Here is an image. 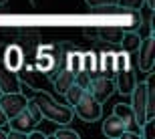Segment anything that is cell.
Instances as JSON below:
<instances>
[{
    "instance_id": "cell-1",
    "label": "cell",
    "mask_w": 155,
    "mask_h": 139,
    "mask_svg": "<svg viewBox=\"0 0 155 139\" xmlns=\"http://www.w3.org/2000/svg\"><path fill=\"white\" fill-rule=\"evenodd\" d=\"M32 101L38 105L42 119H48V121L58 123V125H69V123L73 121V115H75L73 107H67V105H63V103H57L48 93L35 91Z\"/></svg>"
},
{
    "instance_id": "cell-2",
    "label": "cell",
    "mask_w": 155,
    "mask_h": 139,
    "mask_svg": "<svg viewBox=\"0 0 155 139\" xmlns=\"http://www.w3.org/2000/svg\"><path fill=\"white\" fill-rule=\"evenodd\" d=\"M73 111L87 123L97 121V119H101V115H103V107H101V103H99L89 91L83 93V97H81L79 103L73 107Z\"/></svg>"
},
{
    "instance_id": "cell-3",
    "label": "cell",
    "mask_w": 155,
    "mask_h": 139,
    "mask_svg": "<svg viewBox=\"0 0 155 139\" xmlns=\"http://www.w3.org/2000/svg\"><path fill=\"white\" fill-rule=\"evenodd\" d=\"M87 91H89L93 97L99 101V103L103 105L105 101H109L111 95L115 93L113 77H105V75H101V73L91 75V83H89V89H87Z\"/></svg>"
},
{
    "instance_id": "cell-4",
    "label": "cell",
    "mask_w": 155,
    "mask_h": 139,
    "mask_svg": "<svg viewBox=\"0 0 155 139\" xmlns=\"http://www.w3.org/2000/svg\"><path fill=\"white\" fill-rule=\"evenodd\" d=\"M131 109L135 115V123L141 127L147 121V81L137 83L131 91Z\"/></svg>"
},
{
    "instance_id": "cell-5",
    "label": "cell",
    "mask_w": 155,
    "mask_h": 139,
    "mask_svg": "<svg viewBox=\"0 0 155 139\" xmlns=\"http://www.w3.org/2000/svg\"><path fill=\"white\" fill-rule=\"evenodd\" d=\"M28 99L22 91H16V93H2L0 95V107L4 111V115L8 119H12L14 115H18L20 111L26 107Z\"/></svg>"
},
{
    "instance_id": "cell-6",
    "label": "cell",
    "mask_w": 155,
    "mask_h": 139,
    "mask_svg": "<svg viewBox=\"0 0 155 139\" xmlns=\"http://www.w3.org/2000/svg\"><path fill=\"white\" fill-rule=\"evenodd\" d=\"M139 71H143V73H151L153 71V65H155V36L149 35L145 36V38H141V42H139Z\"/></svg>"
},
{
    "instance_id": "cell-7",
    "label": "cell",
    "mask_w": 155,
    "mask_h": 139,
    "mask_svg": "<svg viewBox=\"0 0 155 139\" xmlns=\"http://www.w3.org/2000/svg\"><path fill=\"white\" fill-rule=\"evenodd\" d=\"M115 91L121 93V95H131V91L137 85V77H135V67H129V69H121L115 71Z\"/></svg>"
},
{
    "instance_id": "cell-8",
    "label": "cell",
    "mask_w": 155,
    "mask_h": 139,
    "mask_svg": "<svg viewBox=\"0 0 155 139\" xmlns=\"http://www.w3.org/2000/svg\"><path fill=\"white\" fill-rule=\"evenodd\" d=\"M8 125H10V129H14V131H20V133L28 135V131H32V129L38 125V121H36L35 117L28 113V109L24 107L18 115H14L12 119H8Z\"/></svg>"
},
{
    "instance_id": "cell-9",
    "label": "cell",
    "mask_w": 155,
    "mask_h": 139,
    "mask_svg": "<svg viewBox=\"0 0 155 139\" xmlns=\"http://www.w3.org/2000/svg\"><path fill=\"white\" fill-rule=\"evenodd\" d=\"M0 89L2 93H16L20 91V79L12 69H8L4 61L0 58Z\"/></svg>"
},
{
    "instance_id": "cell-10",
    "label": "cell",
    "mask_w": 155,
    "mask_h": 139,
    "mask_svg": "<svg viewBox=\"0 0 155 139\" xmlns=\"http://www.w3.org/2000/svg\"><path fill=\"white\" fill-rule=\"evenodd\" d=\"M113 113H115V115L119 117L121 121L125 123L127 131H131V133H137L139 137H141V127H139L137 123H135V115H133V109H131V105H125V103H117L115 107H113Z\"/></svg>"
},
{
    "instance_id": "cell-11",
    "label": "cell",
    "mask_w": 155,
    "mask_h": 139,
    "mask_svg": "<svg viewBox=\"0 0 155 139\" xmlns=\"http://www.w3.org/2000/svg\"><path fill=\"white\" fill-rule=\"evenodd\" d=\"M123 131H127L125 123L121 121V119L115 115V113H113V115H109L107 119H105V123H103V133L107 135V137H111V139H119Z\"/></svg>"
},
{
    "instance_id": "cell-12",
    "label": "cell",
    "mask_w": 155,
    "mask_h": 139,
    "mask_svg": "<svg viewBox=\"0 0 155 139\" xmlns=\"http://www.w3.org/2000/svg\"><path fill=\"white\" fill-rule=\"evenodd\" d=\"M52 83H54V91L61 93V95H64V91L75 83V73L64 67V69L58 71L57 75H52Z\"/></svg>"
},
{
    "instance_id": "cell-13",
    "label": "cell",
    "mask_w": 155,
    "mask_h": 139,
    "mask_svg": "<svg viewBox=\"0 0 155 139\" xmlns=\"http://www.w3.org/2000/svg\"><path fill=\"white\" fill-rule=\"evenodd\" d=\"M139 42H141V35H139L137 30H123V35H121V51L129 52V55H133V52H137L139 48Z\"/></svg>"
},
{
    "instance_id": "cell-14",
    "label": "cell",
    "mask_w": 155,
    "mask_h": 139,
    "mask_svg": "<svg viewBox=\"0 0 155 139\" xmlns=\"http://www.w3.org/2000/svg\"><path fill=\"white\" fill-rule=\"evenodd\" d=\"M4 65L8 67V69H12V71H16L20 65H22V51L18 48L16 45H12V46H8L6 48V52H4Z\"/></svg>"
},
{
    "instance_id": "cell-15",
    "label": "cell",
    "mask_w": 155,
    "mask_h": 139,
    "mask_svg": "<svg viewBox=\"0 0 155 139\" xmlns=\"http://www.w3.org/2000/svg\"><path fill=\"white\" fill-rule=\"evenodd\" d=\"M97 73H101V75H105V77H113V75H115V61H113V52H101Z\"/></svg>"
},
{
    "instance_id": "cell-16",
    "label": "cell",
    "mask_w": 155,
    "mask_h": 139,
    "mask_svg": "<svg viewBox=\"0 0 155 139\" xmlns=\"http://www.w3.org/2000/svg\"><path fill=\"white\" fill-rule=\"evenodd\" d=\"M97 69H99L97 55H95V52H83V55H81V71H85L89 75H95Z\"/></svg>"
},
{
    "instance_id": "cell-17",
    "label": "cell",
    "mask_w": 155,
    "mask_h": 139,
    "mask_svg": "<svg viewBox=\"0 0 155 139\" xmlns=\"http://www.w3.org/2000/svg\"><path fill=\"white\" fill-rule=\"evenodd\" d=\"M87 89H83L81 85H77V83H73L67 91H64V97H67V101H69L71 107H75L77 103H79V99L83 97V93H85Z\"/></svg>"
},
{
    "instance_id": "cell-18",
    "label": "cell",
    "mask_w": 155,
    "mask_h": 139,
    "mask_svg": "<svg viewBox=\"0 0 155 139\" xmlns=\"http://www.w3.org/2000/svg\"><path fill=\"white\" fill-rule=\"evenodd\" d=\"M113 61H115V71H121V69H129V67H133L131 63V55L125 51L117 52V55H113Z\"/></svg>"
},
{
    "instance_id": "cell-19",
    "label": "cell",
    "mask_w": 155,
    "mask_h": 139,
    "mask_svg": "<svg viewBox=\"0 0 155 139\" xmlns=\"http://www.w3.org/2000/svg\"><path fill=\"white\" fill-rule=\"evenodd\" d=\"M52 137H57V139H64V137L79 139V133H77L75 129H69V125H58V129L52 131Z\"/></svg>"
},
{
    "instance_id": "cell-20",
    "label": "cell",
    "mask_w": 155,
    "mask_h": 139,
    "mask_svg": "<svg viewBox=\"0 0 155 139\" xmlns=\"http://www.w3.org/2000/svg\"><path fill=\"white\" fill-rule=\"evenodd\" d=\"M145 6V0H117V8L121 10H141Z\"/></svg>"
},
{
    "instance_id": "cell-21",
    "label": "cell",
    "mask_w": 155,
    "mask_h": 139,
    "mask_svg": "<svg viewBox=\"0 0 155 139\" xmlns=\"http://www.w3.org/2000/svg\"><path fill=\"white\" fill-rule=\"evenodd\" d=\"M67 69H71L73 73H79L81 71V52H71L69 55V63H67Z\"/></svg>"
},
{
    "instance_id": "cell-22",
    "label": "cell",
    "mask_w": 155,
    "mask_h": 139,
    "mask_svg": "<svg viewBox=\"0 0 155 139\" xmlns=\"http://www.w3.org/2000/svg\"><path fill=\"white\" fill-rule=\"evenodd\" d=\"M153 127H155V117H149V119L141 125V137L143 139H151L153 137Z\"/></svg>"
},
{
    "instance_id": "cell-23",
    "label": "cell",
    "mask_w": 155,
    "mask_h": 139,
    "mask_svg": "<svg viewBox=\"0 0 155 139\" xmlns=\"http://www.w3.org/2000/svg\"><path fill=\"white\" fill-rule=\"evenodd\" d=\"M26 109H28V113L32 117H35L36 121L40 123V119H42V115H40V109H38V105L35 103V101H32V99H28V103H26Z\"/></svg>"
},
{
    "instance_id": "cell-24",
    "label": "cell",
    "mask_w": 155,
    "mask_h": 139,
    "mask_svg": "<svg viewBox=\"0 0 155 139\" xmlns=\"http://www.w3.org/2000/svg\"><path fill=\"white\" fill-rule=\"evenodd\" d=\"M91 8H101V6H117V0H85Z\"/></svg>"
},
{
    "instance_id": "cell-25",
    "label": "cell",
    "mask_w": 155,
    "mask_h": 139,
    "mask_svg": "<svg viewBox=\"0 0 155 139\" xmlns=\"http://www.w3.org/2000/svg\"><path fill=\"white\" fill-rule=\"evenodd\" d=\"M6 137H14V139H28V137H26V133H20V131H14V129L6 131Z\"/></svg>"
},
{
    "instance_id": "cell-26",
    "label": "cell",
    "mask_w": 155,
    "mask_h": 139,
    "mask_svg": "<svg viewBox=\"0 0 155 139\" xmlns=\"http://www.w3.org/2000/svg\"><path fill=\"white\" fill-rule=\"evenodd\" d=\"M6 125H8V117L4 115V111H2V107H0V127L4 129Z\"/></svg>"
},
{
    "instance_id": "cell-27",
    "label": "cell",
    "mask_w": 155,
    "mask_h": 139,
    "mask_svg": "<svg viewBox=\"0 0 155 139\" xmlns=\"http://www.w3.org/2000/svg\"><path fill=\"white\" fill-rule=\"evenodd\" d=\"M145 6H147V8H151V10H153V8H155V0H145Z\"/></svg>"
},
{
    "instance_id": "cell-28",
    "label": "cell",
    "mask_w": 155,
    "mask_h": 139,
    "mask_svg": "<svg viewBox=\"0 0 155 139\" xmlns=\"http://www.w3.org/2000/svg\"><path fill=\"white\" fill-rule=\"evenodd\" d=\"M0 139H6V131L2 127H0Z\"/></svg>"
},
{
    "instance_id": "cell-29",
    "label": "cell",
    "mask_w": 155,
    "mask_h": 139,
    "mask_svg": "<svg viewBox=\"0 0 155 139\" xmlns=\"http://www.w3.org/2000/svg\"><path fill=\"white\" fill-rule=\"evenodd\" d=\"M4 2H6V0H0V6H2V4H4Z\"/></svg>"
},
{
    "instance_id": "cell-30",
    "label": "cell",
    "mask_w": 155,
    "mask_h": 139,
    "mask_svg": "<svg viewBox=\"0 0 155 139\" xmlns=\"http://www.w3.org/2000/svg\"><path fill=\"white\" fill-rule=\"evenodd\" d=\"M0 95H2V89H0Z\"/></svg>"
}]
</instances>
